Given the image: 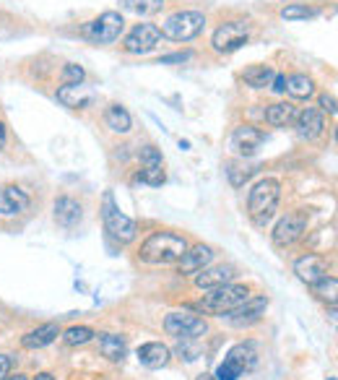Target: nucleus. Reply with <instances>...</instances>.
<instances>
[{
	"instance_id": "obj_24",
	"label": "nucleus",
	"mask_w": 338,
	"mask_h": 380,
	"mask_svg": "<svg viewBox=\"0 0 338 380\" xmlns=\"http://www.w3.org/2000/svg\"><path fill=\"white\" fill-rule=\"evenodd\" d=\"M232 365H237L242 370V373H248V370H253L258 362V352H255V344H250V342H242L237 344V347H232V349L226 352V357Z\"/></svg>"
},
{
	"instance_id": "obj_17",
	"label": "nucleus",
	"mask_w": 338,
	"mask_h": 380,
	"mask_svg": "<svg viewBox=\"0 0 338 380\" xmlns=\"http://www.w3.org/2000/svg\"><path fill=\"white\" fill-rule=\"evenodd\" d=\"M213 260V248L211 245H193L188 250L182 253V258L177 260V271L182 276H196L198 271H203L206 266H211Z\"/></svg>"
},
{
	"instance_id": "obj_8",
	"label": "nucleus",
	"mask_w": 338,
	"mask_h": 380,
	"mask_svg": "<svg viewBox=\"0 0 338 380\" xmlns=\"http://www.w3.org/2000/svg\"><path fill=\"white\" fill-rule=\"evenodd\" d=\"M250 39V23L248 21H224L213 31L211 37V47L218 55H229L234 50H240L242 45H248Z\"/></svg>"
},
{
	"instance_id": "obj_22",
	"label": "nucleus",
	"mask_w": 338,
	"mask_h": 380,
	"mask_svg": "<svg viewBox=\"0 0 338 380\" xmlns=\"http://www.w3.org/2000/svg\"><path fill=\"white\" fill-rule=\"evenodd\" d=\"M99 352L110 362H122L128 354V339L122 334H99Z\"/></svg>"
},
{
	"instance_id": "obj_20",
	"label": "nucleus",
	"mask_w": 338,
	"mask_h": 380,
	"mask_svg": "<svg viewBox=\"0 0 338 380\" xmlns=\"http://www.w3.org/2000/svg\"><path fill=\"white\" fill-rule=\"evenodd\" d=\"M172 357V352L169 347L162 342H146L138 347V362L143 367H149V370H159V367H164Z\"/></svg>"
},
{
	"instance_id": "obj_14",
	"label": "nucleus",
	"mask_w": 338,
	"mask_h": 380,
	"mask_svg": "<svg viewBox=\"0 0 338 380\" xmlns=\"http://www.w3.org/2000/svg\"><path fill=\"white\" fill-rule=\"evenodd\" d=\"M294 130L302 141H315L325 133V117L317 107H305L294 117Z\"/></svg>"
},
{
	"instance_id": "obj_16",
	"label": "nucleus",
	"mask_w": 338,
	"mask_h": 380,
	"mask_svg": "<svg viewBox=\"0 0 338 380\" xmlns=\"http://www.w3.org/2000/svg\"><path fill=\"white\" fill-rule=\"evenodd\" d=\"M263 130H258L255 125H240V128L232 130L229 136V149L237 152L240 157H253V154L260 149L263 144Z\"/></svg>"
},
{
	"instance_id": "obj_11",
	"label": "nucleus",
	"mask_w": 338,
	"mask_h": 380,
	"mask_svg": "<svg viewBox=\"0 0 338 380\" xmlns=\"http://www.w3.org/2000/svg\"><path fill=\"white\" fill-rule=\"evenodd\" d=\"M265 310H268V300L265 297H253L250 295L245 302L237 307V310H232V312H226V320L232 323V326H237V328H250V326H255L258 320L263 318L265 315Z\"/></svg>"
},
{
	"instance_id": "obj_34",
	"label": "nucleus",
	"mask_w": 338,
	"mask_h": 380,
	"mask_svg": "<svg viewBox=\"0 0 338 380\" xmlns=\"http://www.w3.org/2000/svg\"><path fill=\"white\" fill-rule=\"evenodd\" d=\"M86 78V70L78 65V63H65L60 70V84H83Z\"/></svg>"
},
{
	"instance_id": "obj_15",
	"label": "nucleus",
	"mask_w": 338,
	"mask_h": 380,
	"mask_svg": "<svg viewBox=\"0 0 338 380\" xmlns=\"http://www.w3.org/2000/svg\"><path fill=\"white\" fill-rule=\"evenodd\" d=\"M55 97L68 110H89L97 102V92L86 84H63Z\"/></svg>"
},
{
	"instance_id": "obj_40",
	"label": "nucleus",
	"mask_w": 338,
	"mask_h": 380,
	"mask_svg": "<svg viewBox=\"0 0 338 380\" xmlns=\"http://www.w3.org/2000/svg\"><path fill=\"white\" fill-rule=\"evenodd\" d=\"M6 144H8V128H6V122L0 120V152L6 149Z\"/></svg>"
},
{
	"instance_id": "obj_23",
	"label": "nucleus",
	"mask_w": 338,
	"mask_h": 380,
	"mask_svg": "<svg viewBox=\"0 0 338 380\" xmlns=\"http://www.w3.org/2000/svg\"><path fill=\"white\" fill-rule=\"evenodd\" d=\"M105 125H107V130H112V133L128 136L130 130H133V117H130V112L122 105H110L105 110Z\"/></svg>"
},
{
	"instance_id": "obj_26",
	"label": "nucleus",
	"mask_w": 338,
	"mask_h": 380,
	"mask_svg": "<svg viewBox=\"0 0 338 380\" xmlns=\"http://www.w3.org/2000/svg\"><path fill=\"white\" fill-rule=\"evenodd\" d=\"M284 94H289L294 99H310L315 94V81L307 73H292V76H286Z\"/></svg>"
},
{
	"instance_id": "obj_6",
	"label": "nucleus",
	"mask_w": 338,
	"mask_h": 380,
	"mask_svg": "<svg viewBox=\"0 0 338 380\" xmlns=\"http://www.w3.org/2000/svg\"><path fill=\"white\" fill-rule=\"evenodd\" d=\"M206 26V16L201 11H177V14L167 16L162 23V37L172 39V42H190Z\"/></svg>"
},
{
	"instance_id": "obj_41",
	"label": "nucleus",
	"mask_w": 338,
	"mask_h": 380,
	"mask_svg": "<svg viewBox=\"0 0 338 380\" xmlns=\"http://www.w3.org/2000/svg\"><path fill=\"white\" fill-rule=\"evenodd\" d=\"M31 380H55V375L53 373H37Z\"/></svg>"
},
{
	"instance_id": "obj_12",
	"label": "nucleus",
	"mask_w": 338,
	"mask_h": 380,
	"mask_svg": "<svg viewBox=\"0 0 338 380\" xmlns=\"http://www.w3.org/2000/svg\"><path fill=\"white\" fill-rule=\"evenodd\" d=\"M31 198L19 185H0V219H16L29 211Z\"/></svg>"
},
{
	"instance_id": "obj_9",
	"label": "nucleus",
	"mask_w": 338,
	"mask_h": 380,
	"mask_svg": "<svg viewBox=\"0 0 338 380\" xmlns=\"http://www.w3.org/2000/svg\"><path fill=\"white\" fill-rule=\"evenodd\" d=\"M162 31L157 23H135L128 31V37L122 39V53L125 55H149L159 45Z\"/></svg>"
},
{
	"instance_id": "obj_7",
	"label": "nucleus",
	"mask_w": 338,
	"mask_h": 380,
	"mask_svg": "<svg viewBox=\"0 0 338 380\" xmlns=\"http://www.w3.org/2000/svg\"><path fill=\"white\" fill-rule=\"evenodd\" d=\"M164 331L180 342H196V339L208 334V323H206V318L190 310H172L164 318Z\"/></svg>"
},
{
	"instance_id": "obj_36",
	"label": "nucleus",
	"mask_w": 338,
	"mask_h": 380,
	"mask_svg": "<svg viewBox=\"0 0 338 380\" xmlns=\"http://www.w3.org/2000/svg\"><path fill=\"white\" fill-rule=\"evenodd\" d=\"M193 58V53L190 50H185V53H172V55H162L159 58V65H169V63H185Z\"/></svg>"
},
{
	"instance_id": "obj_44",
	"label": "nucleus",
	"mask_w": 338,
	"mask_h": 380,
	"mask_svg": "<svg viewBox=\"0 0 338 380\" xmlns=\"http://www.w3.org/2000/svg\"><path fill=\"white\" fill-rule=\"evenodd\" d=\"M328 380H336V378H328Z\"/></svg>"
},
{
	"instance_id": "obj_21",
	"label": "nucleus",
	"mask_w": 338,
	"mask_h": 380,
	"mask_svg": "<svg viewBox=\"0 0 338 380\" xmlns=\"http://www.w3.org/2000/svg\"><path fill=\"white\" fill-rule=\"evenodd\" d=\"M60 336V326L58 323H42V326L31 328L29 334H23L21 347L23 349H42V347H50Z\"/></svg>"
},
{
	"instance_id": "obj_10",
	"label": "nucleus",
	"mask_w": 338,
	"mask_h": 380,
	"mask_svg": "<svg viewBox=\"0 0 338 380\" xmlns=\"http://www.w3.org/2000/svg\"><path fill=\"white\" fill-rule=\"evenodd\" d=\"M305 229H307V211H289L286 216L276 221V227H273V243L278 248H289L305 235Z\"/></svg>"
},
{
	"instance_id": "obj_29",
	"label": "nucleus",
	"mask_w": 338,
	"mask_h": 380,
	"mask_svg": "<svg viewBox=\"0 0 338 380\" xmlns=\"http://www.w3.org/2000/svg\"><path fill=\"white\" fill-rule=\"evenodd\" d=\"M312 295L333 307V305H336V300H338V279H336V276H323L320 282L312 284Z\"/></svg>"
},
{
	"instance_id": "obj_38",
	"label": "nucleus",
	"mask_w": 338,
	"mask_h": 380,
	"mask_svg": "<svg viewBox=\"0 0 338 380\" xmlns=\"http://www.w3.org/2000/svg\"><path fill=\"white\" fill-rule=\"evenodd\" d=\"M11 370H14V357L11 354H0V380H8Z\"/></svg>"
},
{
	"instance_id": "obj_2",
	"label": "nucleus",
	"mask_w": 338,
	"mask_h": 380,
	"mask_svg": "<svg viewBox=\"0 0 338 380\" xmlns=\"http://www.w3.org/2000/svg\"><path fill=\"white\" fill-rule=\"evenodd\" d=\"M278 201H281V183H278L276 177H260V180L253 185L250 198H248V211L258 227L268 224L270 216H273L278 209Z\"/></svg>"
},
{
	"instance_id": "obj_31",
	"label": "nucleus",
	"mask_w": 338,
	"mask_h": 380,
	"mask_svg": "<svg viewBox=\"0 0 338 380\" xmlns=\"http://www.w3.org/2000/svg\"><path fill=\"white\" fill-rule=\"evenodd\" d=\"M91 339H94V331H91L89 326H70L63 334V342L68 344V347H83V344H89Z\"/></svg>"
},
{
	"instance_id": "obj_4",
	"label": "nucleus",
	"mask_w": 338,
	"mask_h": 380,
	"mask_svg": "<svg viewBox=\"0 0 338 380\" xmlns=\"http://www.w3.org/2000/svg\"><path fill=\"white\" fill-rule=\"evenodd\" d=\"M102 221H105L107 235L120 245H130L135 240V235H138L135 221L120 211V206H117V201H115V196L110 190L102 196Z\"/></svg>"
},
{
	"instance_id": "obj_37",
	"label": "nucleus",
	"mask_w": 338,
	"mask_h": 380,
	"mask_svg": "<svg viewBox=\"0 0 338 380\" xmlns=\"http://www.w3.org/2000/svg\"><path fill=\"white\" fill-rule=\"evenodd\" d=\"M317 105H320V110H323V112L336 115V99H333V94H320Z\"/></svg>"
},
{
	"instance_id": "obj_33",
	"label": "nucleus",
	"mask_w": 338,
	"mask_h": 380,
	"mask_svg": "<svg viewBox=\"0 0 338 380\" xmlns=\"http://www.w3.org/2000/svg\"><path fill=\"white\" fill-rule=\"evenodd\" d=\"M138 159H141L143 167H164V157H162V149L154 144H146L138 149Z\"/></svg>"
},
{
	"instance_id": "obj_30",
	"label": "nucleus",
	"mask_w": 338,
	"mask_h": 380,
	"mask_svg": "<svg viewBox=\"0 0 338 380\" xmlns=\"http://www.w3.org/2000/svg\"><path fill=\"white\" fill-rule=\"evenodd\" d=\"M122 6L128 8L130 14L138 16H154L164 8V0H122Z\"/></svg>"
},
{
	"instance_id": "obj_18",
	"label": "nucleus",
	"mask_w": 338,
	"mask_h": 380,
	"mask_svg": "<svg viewBox=\"0 0 338 380\" xmlns=\"http://www.w3.org/2000/svg\"><path fill=\"white\" fill-rule=\"evenodd\" d=\"M53 216L60 227L73 229V227H78L83 219V206L70 196H58L53 206Z\"/></svg>"
},
{
	"instance_id": "obj_5",
	"label": "nucleus",
	"mask_w": 338,
	"mask_h": 380,
	"mask_svg": "<svg viewBox=\"0 0 338 380\" xmlns=\"http://www.w3.org/2000/svg\"><path fill=\"white\" fill-rule=\"evenodd\" d=\"M125 29V19L117 11H105L97 19H91L81 26V37L89 39L91 45H112L117 42Z\"/></svg>"
},
{
	"instance_id": "obj_28",
	"label": "nucleus",
	"mask_w": 338,
	"mask_h": 380,
	"mask_svg": "<svg viewBox=\"0 0 338 380\" xmlns=\"http://www.w3.org/2000/svg\"><path fill=\"white\" fill-rule=\"evenodd\" d=\"M320 14V8L315 6H305V3H289L278 11V16L284 19V21H307V19H315Z\"/></svg>"
},
{
	"instance_id": "obj_42",
	"label": "nucleus",
	"mask_w": 338,
	"mask_h": 380,
	"mask_svg": "<svg viewBox=\"0 0 338 380\" xmlns=\"http://www.w3.org/2000/svg\"><path fill=\"white\" fill-rule=\"evenodd\" d=\"M8 380H29V375H23V373H16V375H8Z\"/></svg>"
},
{
	"instance_id": "obj_25",
	"label": "nucleus",
	"mask_w": 338,
	"mask_h": 380,
	"mask_svg": "<svg viewBox=\"0 0 338 380\" xmlns=\"http://www.w3.org/2000/svg\"><path fill=\"white\" fill-rule=\"evenodd\" d=\"M294 117H297V107L292 102H276V105L265 107V122L273 125V128H286L292 125Z\"/></svg>"
},
{
	"instance_id": "obj_32",
	"label": "nucleus",
	"mask_w": 338,
	"mask_h": 380,
	"mask_svg": "<svg viewBox=\"0 0 338 380\" xmlns=\"http://www.w3.org/2000/svg\"><path fill=\"white\" fill-rule=\"evenodd\" d=\"M135 183H146V185H154V188H159V185H164L167 180V172L164 167H143L135 172L133 177Z\"/></svg>"
},
{
	"instance_id": "obj_27",
	"label": "nucleus",
	"mask_w": 338,
	"mask_h": 380,
	"mask_svg": "<svg viewBox=\"0 0 338 380\" xmlns=\"http://www.w3.org/2000/svg\"><path fill=\"white\" fill-rule=\"evenodd\" d=\"M270 78H273V68L270 65H250V68L242 70V81L250 86V89H265L270 86Z\"/></svg>"
},
{
	"instance_id": "obj_39",
	"label": "nucleus",
	"mask_w": 338,
	"mask_h": 380,
	"mask_svg": "<svg viewBox=\"0 0 338 380\" xmlns=\"http://www.w3.org/2000/svg\"><path fill=\"white\" fill-rule=\"evenodd\" d=\"M284 89H286V76H281V73H273V78H270V92L284 94Z\"/></svg>"
},
{
	"instance_id": "obj_19",
	"label": "nucleus",
	"mask_w": 338,
	"mask_h": 380,
	"mask_svg": "<svg viewBox=\"0 0 338 380\" xmlns=\"http://www.w3.org/2000/svg\"><path fill=\"white\" fill-rule=\"evenodd\" d=\"M237 276V271H234V266H229V263H224V266H206L203 271H198L196 274V287L198 289H216V287H224V284H229Z\"/></svg>"
},
{
	"instance_id": "obj_35",
	"label": "nucleus",
	"mask_w": 338,
	"mask_h": 380,
	"mask_svg": "<svg viewBox=\"0 0 338 380\" xmlns=\"http://www.w3.org/2000/svg\"><path fill=\"white\" fill-rule=\"evenodd\" d=\"M240 375H242L240 367L232 365L229 359H224V362H221V365L216 367V375H213V378H216V380H237Z\"/></svg>"
},
{
	"instance_id": "obj_1",
	"label": "nucleus",
	"mask_w": 338,
	"mask_h": 380,
	"mask_svg": "<svg viewBox=\"0 0 338 380\" xmlns=\"http://www.w3.org/2000/svg\"><path fill=\"white\" fill-rule=\"evenodd\" d=\"M188 250V240L177 232H154L141 243L138 258L149 266H169L182 258V253Z\"/></svg>"
},
{
	"instance_id": "obj_13",
	"label": "nucleus",
	"mask_w": 338,
	"mask_h": 380,
	"mask_svg": "<svg viewBox=\"0 0 338 380\" xmlns=\"http://www.w3.org/2000/svg\"><path fill=\"white\" fill-rule=\"evenodd\" d=\"M294 274L300 282H305L307 287H312L315 282H320L323 276H328V258L320 253H307L302 258L294 260Z\"/></svg>"
},
{
	"instance_id": "obj_3",
	"label": "nucleus",
	"mask_w": 338,
	"mask_h": 380,
	"mask_svg": "<svg viewBox=\"0 0 338 380\" xmlns=\"http://www.w3.org/2000/svg\"><path fill=\"white\" fill-rule=\"evenodd\" d=\"M250 297V287L248 284H224V287L208 289V295H203V300L198 302L203 312H211V315H221L224 318L226 312L237 310L245 300Z\"/></svg>"
},
{
	"instance_id": "obj_43",
	"label": "nucleus",
	"mask_w": 338,
	"mask_h": 380,
	"mask_svg": "<svg viewBox=\"0 0 338 380\" xmlns=\"http://www.w3.org/2000/svg\"><path fill=\"white\" fill-rule=\"evenodd\" d=\"M196 380H216V378H213V375H206V373H203V375H198Z\"/></svg>"
}]
</instances>
